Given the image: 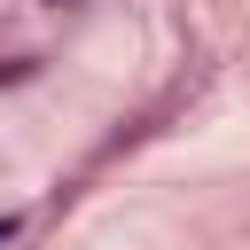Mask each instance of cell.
<instances>
[{"label":"cell","mask_w":250,"mask_h":250,"mask_svg":"<svg viewBox=\"0 0 250 250\" xmlns=\"http://www.w3.org/2000/svg\"><path fill=\"white\" fill-rule=\"evenodd\" d=\"M16 234H23V211H0V250H8Z\"/></svg>","instance_id":"cell-1"}]
</instances>
